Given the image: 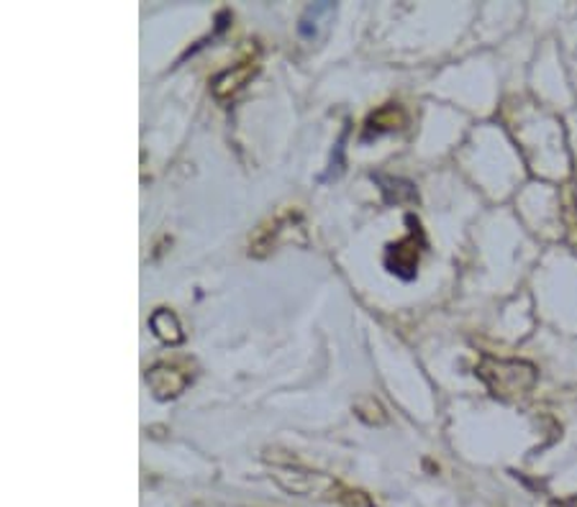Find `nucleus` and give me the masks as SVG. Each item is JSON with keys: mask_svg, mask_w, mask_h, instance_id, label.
<instances>
[{"mask_svg": "<svg viewBox=\"0 0 577 507\" xmlns=\"http://www.w3.org/2000/svg\"><path fill=\"white\" fill-rule=\"evenodd\" d=\"M405 220H409L411 231L403 241L388 246V252H385V267H388L393 275L403 277V280H413V277H416L418 259H422V252L426 249V241L422 224H418L413 216H409Z\"/></svg>", "mask_w": 577, "mask_h": 507, "instance_id": "f03ea898", "label": "nucleus"}, {"mask_svg": "<svg viewBox=\"0 0 577 507\" xmlns=\"http://www.w3.org/2000/svg\"><path fill=\"white\" fill-rule=\"evenodd\" d=\"M149 328H152L156 339H162L165 344H180L183 341V331L180 324H177L175 313H170L165 308H160L152 318H149Z\"/></svg>", "mask_w": 577, "mask_h": 507, "instance_id": "423d86ee", "label": "nucleus"}, {"mask_svg": "<svg viewBox=\"0 0 577 507\" xmlns=\"http://www.w3.org/2000/svg\"><path fill=\"white\" fill-rule=\"evenodd\" d=\"M147 382L149 388L154 390L156 397L167 400V397H177L185 388H188L190 375L177 367V364H156V367L147 371Z\"/></svg>", "mask_w": 577, "mask_h": 507, "instance_id": "7ed1b4c3", "label": "nucleus"}, {"mask_svg": "<svg viewBox=\"0 0 577 507\" xmlns=\"http://www.w3.org/2000/svg\"><path fill=\"white\" fill-rule=\"evenodd\" d=\"M405 126V113L398 109V105H382L380 111H375L373 116L367 118V128H365V139L380 137V134L388 131H398V128Z\"/></svg>", "mask_w": 577, "mask_h": 507, "instance_id": "39448f33", "label": "nucleus"}, {"mask_svg": "<svg viewBox=\"0 0 577 507\" xmlns=\"http://www.w3.org/2000/svg\"><path fill=\"white\" fill-rule=\"evenodd\" d=\"M256 73V60H244L239 64H234L231 69H226V73H221L216 80H213V96L218 100H226L231 96H237V92L244 88L249 83V77Z\"/></svg>", "mask_w": 577, "mask_h": 507, "instance_id": "20e7f679", "label": "nucleus"}, {"mask_svg": "<svg viewBox=\"0 0 577 507\" xmlns=\"http://www.w3.org/2000/svg\"><path fill=\"white\" fill-rule=\"evenodd\" d=\"M477 377L488 384L493 397L505 400V403L529 395L534 384H537L534 364L518 359H496V356H482Z\"/></svg>", "mask_w": 577, "mask_h": 507, "instance_id": "f257e3e1", "label": "nucleus"}]
</instances>
